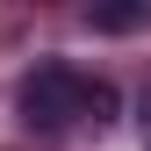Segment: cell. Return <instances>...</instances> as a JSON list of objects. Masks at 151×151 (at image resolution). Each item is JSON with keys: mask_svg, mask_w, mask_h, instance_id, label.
<instances>
[{"mask_svg": "<svg viewBox=\"0 0 151 151\" xmlns=\"http://www.w3.org/2000/svg\"><path fill=\"white\" fill-rule=\"evenodd\" d=\"M14 108H22L29 129H65V122L86 108V79H79L72 65H36L29 79H22V93H14Z\"/></svg>", "mask_w": 151, "mask_h": 151, "instance_id": "cell-1", "label": "cell"}, {"mask_svg": "<svg viewBox=\"0 0 151 151\" xmlns=\"http://www.w3.org/2000/svg\"><path fill=\"white\" fill-rule=\"evenodd\" d=\"M79 115L108 122V115H115V86H108V79H86V108H79Z\"/></svg>", "mask_w": 151, "mask_h": 151, "instance_id": "cell-3", "label": "cell"}, {"mask_svg": "<svg viewBox=\"0 0 151 151\" xmlns=\"http://www.w3.org/2000/svg\"><path fill=\"white\" fill-rule=\"evenodd\" d=\"M144 22V7L137 0H108V7H86V29H108V36H122V29H137Z\"/></svg>", "mask_w": 151, "mask_h": 151, "instance_id": "cell-2", "label": "cell"}]
</instances>
